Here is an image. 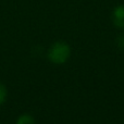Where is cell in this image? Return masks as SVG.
Wrapping results in <instances>:
<instances>
[{
  "label": "cell",
  "mask_w": 124,
  "mask_h": 124,
  "mask_svg": "<svg viewBox=\"0 0 124 124\" xmlns=\"http://www.w3.org/2000/svg\"><path fill=\"white\" fill-rule=\"evenodd\" d=\"M16 124H35V120L31 114H22L19 116Z\"/></svg>",
  "instance_id": "3957f363"
},
{
  "label": "cell",
  "mask_w": 124,
  "mask_h": 124,
  "mask_svg": "<svg viewBox=\"0 0 124 124\" xmlns=\"http://www.w3.org/2000/svg\"><path fill=\"white\" fill-rule=\"evenodd\" d=\"M7 98V88L2 84H0V105L4 102Z\"/></svg>",
  "instance_id": "277c9868"
},
{
  "label": "cell",
  "mask_w": 124,
  "mask_h": 124,
  "mask_svg": "<svg viewBox=\"0 0 124 124\" xmlns=\"http://www.w3.org/2000/svg\"><path fill=\"white\" fill-rule=\"evenodd\" d=\"M112 21L116 27L124 28V4L114 8L112 13Z\"/></svg>",
  "instance_id": "7a4b0ae2"
},
{
  "label": "cell",
  "mask_w": 124,
  "mask_h": 124,
  "mask_svg": "<svg viewBox=\"0 0 124 124\" xmlns=\"http://www.w3.org/2000/svg\"><path fill=\"white\" fill-rule=\"evenodd\" d=\"M71 54L70 47L68 44L58 41L54 44L48 52V58L54 64H62L69 59Z\"/></svg>",
  "instance_id": "6da1fadb"
}]
</instances>
